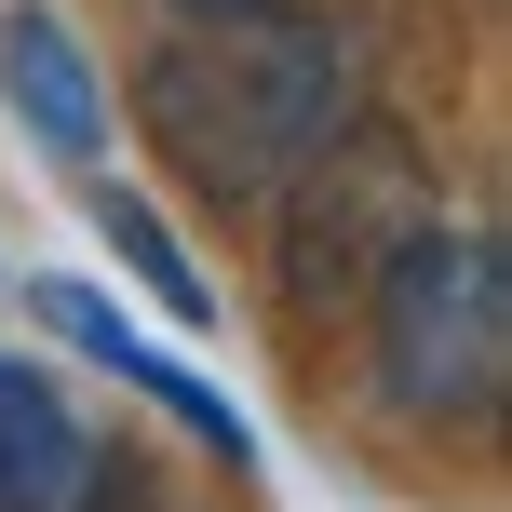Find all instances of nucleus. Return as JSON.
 I'll return each instance as SVG.
<instances>
[{
    "mask_svg": "<svg viewBox=\"0 0 512 512\" xmlns=\"http://www.w3.org/2000/svg\"><path fill=\"white\" fill-rule=\"evenodd\" d=\"M418 216H432V176H418V149L364 108L337 149H310L297 176L270 189V270H283V297H297V310H351L364 270H378Z\"/></svg>",
    "mask_w": 512,
    "mask_h": 512,
    "instance_id": "3",
    "label": "nucleus"
},
{
    "mask_svg": "<svg viewBox=\"0 0 512 512\" xmlns=\"http://www.w3.org/2000/svg\"><path fill=\"white\" fill-rule=\"evenodd\" d=\"M0 108H14L68 176L108 162V68L81 54V27L54 14V0H14V14H0Z\"/></svg>",
    "mask_w": 512,
    "mask_h": 512,
    "instance_id": "4",
    "label": "nucleus"
},
{
    "mask_svg": "<svg viewBox=\"0 0 512 512\" xmlns=\"http://www.w3.org/2000/svg\"><path fill=\"white\" fill-rule=\"evenodd\" d=\"M81 216H95V243L122 256L135 283H149V310H176V324H216V283L189 270V243L162 230V203H149V189H122V176H95V203H81Z\"/></svg>",
    "mask_w": 512,
    "mask_h": 512,
    "instance_id": "7",
    "label": "nucleus"
},
{
    "mask_svg": "<svg viewBox=\"0 0 512 512\" xmlns=\"http://www.w3.org/2000/svg\"><path fill=\"white\" fill-rule=\"evenodd\" d=\"M27 310H41V324L68 337V351H95V364H108V378H122V391H149V405L176 418L189 445H216V459H230V472L256 459V432H243V405H230V391H203V378H189V364H162L149 337H135L122 310L95 297V283H68V270H41V283H27Z\"/></svg>",
    "mask_w": 512,
    "mask_h": 512,
    "instance_id": "5",
    "label": "nucleus"
},
{
    "mask_svg": "<svg viewBox=\"0 0 512 512\" xmlns=\"http://www.w3.org/2000/svg\"><path fill=\"white\" fill-rule=\"evenodd\" d=\"M81 418H68V391L41 378V364H14L0 351V512H54L81 486Z\"/></svg>",
    "mask_w": 512,
    "mask_h": 512,
    "instance_id": "6",
    "label": "nucleus"
},
{
    "mask_svg": "<svg viewBox=\"0 0 512 512\" xmlns=\"http://www.w3.org/2000/svg\"><path fill=\"white\" fill-rule=\"evenodd\" d=\"M351 122H364V27L351 14L256 0V14H203L135 54V135L203 203H270Z\"/></svg>",
    "mask_w": 512,
    "mask_h": 512,
    "instance_id": "1",
    "label": "nucleus"
},
{
    "mask_svg": "<svg viewBox=\"0 0 512 512\" xmlns=\"http://www.w3.org/2000/svg\"><path fill=\"white\" fill-rule=\"evenodd\" d=\"M54 512H162L149 499V459H135V445H81V486L54 499Z\"/></svg>",
    "mask_w": 512,
    "mask_h": 512,
    "instance_id": "8",
    "label": "nucleus"
},
{
    "mask_svg": "<svg viewBox=\"0 0 512 512\" xmlns=\"http://www.w3.org/2000/svg\"><path fill=\"white\" fill-rule=\"evenodd\" d=\"M364 364H378V405L418 432H472L499 418L512 378V256L472 216H418L405 243L364 270Z\"/></svg>",
    "mask_w": 512,
    "mask_h": 512,
    "instance_id": "2",
    "label": "nucleus"
},
{
    "mask_svg": "<svg viewBox=\"0 0 512 512\" xmlns=\"http://www.w3.org/2000/svg\"><path fill=\"white\" fill-rule=\"evenodd\" d=\"M162 14H176V27H203V14H256V0H162Z\"/></svg>",
    "mask_w": 512,
    "mask_h": 512,
    "instance_id": "9",
    "label": "nucleus"
}]
</instances>
